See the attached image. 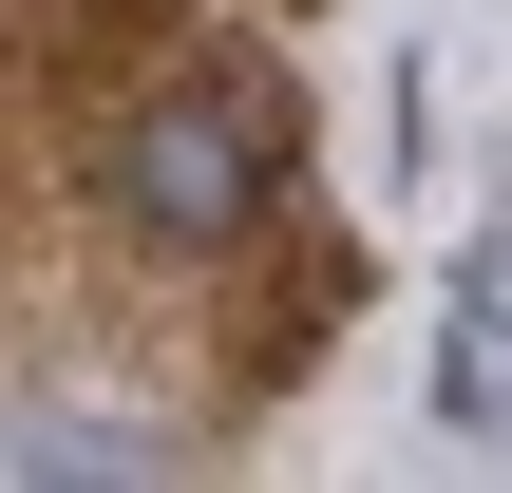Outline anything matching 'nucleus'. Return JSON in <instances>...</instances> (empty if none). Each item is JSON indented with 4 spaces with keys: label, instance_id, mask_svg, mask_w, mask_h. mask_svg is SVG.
Segmentation results:
<instances>
[{
    "label": "nucleus",
    "instance_id": "nucleus-1",
    "mask_svg": "<svg viewBox=\"0 0 512 493\" xmlns=\"http://www.w3.org/2000/svg\"><path fill=\"white\" fill-rule=\"evenodd\" d=\"M266 171H285V114H266V95H152V114L95 152V190H114L133 247H228V228L266 209Z\"/></svg>",
    "mask_w": 512,
    "mask_h": 493
},
{
    "label": "nucleus",
    "instance_id": "nucleus-2",
    "mask_svg": "<svg viewBox=\"0 0 512 493\" xmlns=\"http://www.w3.org/2000/svg\"><path fill=\"white\" fill-rule=\"evenodd\" d=\"M437 418L456 437H512V228L456 247V323H437Z\"/></svg>",
    "mask_w": 512,
    "mask_h": 493
}]
</instances>
